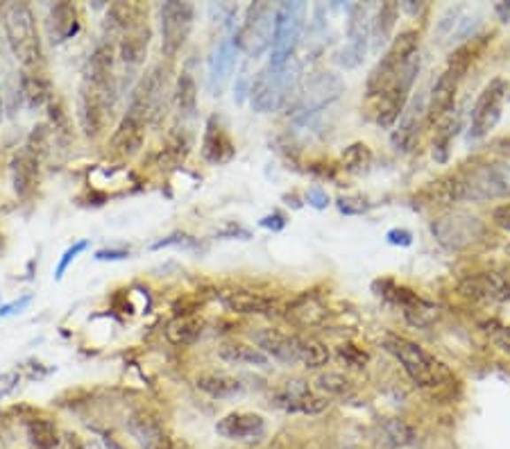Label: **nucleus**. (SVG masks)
<instances>
[{"mask_svg": "<svg viewBox=\"0 0 510 449\" xmlns=\"http://www.w3.org/2000/svg\"><path fill=\"white\" fill-rule=\"evenodd\" d=\"M3 27H5L7 43L10 50L23 71H39L43 59L42 50V36H39V27H36L35 12L27 3H5L3 10V19H0Z\"/></svg>", "mask_w": 510, "mask_h": 449, "instance_id": "f257e3e1", "label": "nucleus"}, {"mask_svg": "<svg viewBox=\"0 0 510 449\" xmlns=\"http://www.w3.org/2000/svg\"><path fill=\"white\" fill-rule=\"evenodd\" d=\"M383 347L399 361L411 382L420 388H436L452 379V372L440 359L429 354L422 345L408 341L404 336H386Z\"/></svg>", "mask_w": 510, "mask_h": 449, "instance_id": "f03ea898", "label": "nucleus"}, {"mask_svg": "<svg viewBox=\"0 0 510 449\" xmlns=\"http://www.w3.org/2000/svg\"><path fill=\"white\" fill-rule=\"evenodd\" d=\"M299 82V66L290 59L286 66L274 68L266 66L257 73L252 87H250V103L259 114H270L277 112L289 103L290 93L298 89Z\"/></svg>", "mask_w": 510, "mask_h": 449, "instance_id": "7ed1b4c3", "label": "nucleus"}, {"mask_svg": "<svg viewBox=\"0 0 510 449\" xmlns=\"http://www.w3.org/2000/svg\"><path fill=\"white\" fill-rule=\"evenodd\" d=\"M420 48V32L418 30H404L395 36L383 52V58L376 62L372 68L366 82V96L367 98H379L388 89V84L395 80V75L418 55Z\"/></svg>", "mask_w": 510, "mask_h": 449, "instance_id": "20e7f679", "label": "nucleus"}, {"mask_svg": "<svg viewBox=\"0 0 510 449\" xmlns=\"http://www.w3.org/2000/svg\"><path fill=\"white\" fill-rule=\"evenodd\" d=\"M472 46H460L449 59L447 68L440 73V78L433 82L431 96L427 100V123H438L453 109L460 80L472 64Z\"/></svg>", "mask_w": 510, "mask_h": 449, "instance_id": "39448f33", "label": "nucleus"}, {"mask_svg": "<svg viewBox=\"0 0 510 449\" xmlns=\"http://www.w3.org/2000/svg\"><path fill=\"white\" fill-rule=\"evenodd\" d=\"M306 21L305 3H282L274 10V32L270 43V66L282 68L293 59L295 46H298Z\"/></svg>", "mask_w": 510, "mask_h": 449, "instance_id": "423d86ee", "label": "nucleus"}, {"mask_svg": "<svg viewBox=\"0 0 510 449\" xmlns=\"http://www.w3.org/2000/svg\"><path fill=\"white\" fill-rule=\"evenodd\" d=\"M510 197V164H490L459 175V200L485 202Z\"/></svg>", "mask_w": 510, "mask_h": 449, "instance_id": "0eeeda50", "label": "nucleus"}, {"mask_svg": "<svg viewBox=\"0 0 510 449\" xmlns=\"http://www.w3.org/2000/svg\"><path fill=\"white\" fill-rule=\"evenodd\" d=\"M431 234L444 250L460 252L485 236V225L469 212H449L431 222Z\"/></svg>", "mask_w": 510, "mask_h": 449, "instance_id": "6e6552de", "label": "nucleus"}, {"mask_svg": "<svg viewBox=\"0 0 510 449\" xmlns=\"http://www.w3.org/2000/svg\"><path fill=\"white\" fill-rule=\"evenodd\" d=\"M166 80L164 64L150 68L129 93L128 114L139 116L145 123H159L166 109Z\"/></svg>", "mask_w": 510, "mask_h": 449, "instance_id": "1a4fd4ad", "label": "nucleus"}, {"mask_svg": "<svg viewBox=\"0 0 510 449\" xmlns=\"http://www.w3.org/2000/svg\"><path fill=\"white\" fill-rule=\"evenodd\" d=\"M343 93H345V82H343L340 75H336V73L331 71L315 73L313 78H309V82L305 84L298 100H295L293 109H290V116H293L295 120L311 119V116H315L318 112L334 105Z\"/></svg>", "mask_w": 510, "mask_h": 449, "instance_id": "9d476101", "label": "nucleus"}, {"mask_svg": "<svg viewBox=\"0 0 510 449\" xmlns=\"http://www.w3.org/2000/svg\"><path fill=\"white\" fill-rule=\"evenodd\" d=\"M196 21V7L184 0H166L159 5L161 27V52L166 58H175L177 52L189 42Z\"/></svg>", "mask_w": 510, "mask_h": 449, "instance_id": "9b49d317", "label": "nucleus"}, {"mask_svg": "<svg viewBox=\"0 0 510 449\" xmlns=\"http://www.w3.org/2000/svg\"><path fill=\"white\" fill-rule=\"evenodd\" d=\"M274 10L270 3H252L245 12V21H243L241 30H238L236 43L238 50H243L250 58H261L263 52L268 50L273 43L274 32Z\"/></svg>", "mask_w": 510, "mask_h": 449, "instance_id": "f8f14e48", "label": "nucleus"}, {"mask_svg": "<svg viewBox=\"0 0 510 449\" xmlns=\"http://www.w3.org/2000/svg\"><path fill=\"white\" fill-rule=\"evenodd\" d=\"M418 73H420V55H415L402 71L397 73L395 80L388 84L386 91L379 96L375 114V120L379 128L383 129L395 128V123L399 120V116H402L404 107H406L408 93H411L413 84L418 80Z\"/></svg>", "mask_w": 510, "mask_h": 449, "instance_id": "ddd939ff", "label": "nucleus"}, {"mask_svg": "<svg viewBox=\"0 0 510 449\" xmlns=\"http://www.w3.org/2000/svg\"><path fill=\"white\" fill-rule=\"evenodd\" d=\"M508 96V82L504 78L490 80L479 93L475 107H472V120H469L468 136L469 141H479L497 128L501 119V107Z\"/></svg>", "mask_w": 510, "mask_h": 449, "instance_id": "4468645a", "label": "nucleus"}, {"mask_svg": "<svg viewBox=\"0 0 510 449\" xmlns=\"http://www.w3.org/2000/svg\"><path fill=\"white\" fill-rule=\"evenodd\" d=\"M370 7L356 3L347 12V43L345 48L336 55V62L343 68L352 71L359 68L366 59L367 50H370Z\"/></svg>", "mask_w": 510, "mask_h": 449, "instance_id": "2eb2a0df", "label": "nucleus"}, {"mask_svg": "<svg viewBox=\"0 0 510 449\" xmlns=\"http://www.w3.org/2000/svg\"><path fill=\"white\" fill-rule=\"evenodd\" d=\"M252 341L268 359L293 366V363H299V357H302V341L305 338L289 334V331L274 329V327H263V329L254 331Z\"/></svg>", "mask_w": 510, "mask_h": 449, "instance_id": "dca6fc26", "label": "nucleus"}, {"mask_svg": "<svg viewBox=\"0 0 510 449\" xmlns=\"http://www.w3.org/2000/svg\"><path fill=\"white\" fill-rule=\"evenodd\" d=\"M274 404H277L279 408H283L286 414L315 415L322 414V411L329 406V399L315 395L309 388V383L302 382V379H290V382H286L277 391Z\"/></svg>", "mask_w": 510, "mask_h": 449, "instance_id": "f3484780", "label": "nucleus"}, {"mask_svg": "<svg viewBox=\"0 0 510 449\" xmlns=\"http://www.w3.org/2000/svg\"><path fill=\"white\" fill-rule=\"evenodd\" d=\"M424 116H427V96L422 91H418L404 107L402 116L397 120V128L392 129L390 143L392 148L399 150V152H408V150L415 145L420 135V128L424 123Z\"/></svg>", "mask_w": 510, "mask_h": 449, "instance_id": "a211bd4d", "label": "nucleus"}, {"mask_svg": "<svg viewBox=\"0 0 510 449\" xmlns=\"http://www.w3.org/2000/svg\"><path fill=\"white\" fill-rule=\"evenodd\" d=\"M128 429L141 445V449H173L175 445L159 415L150 408H136L135 414L129 415Z\"/></svg>", "mask_w": 510, "mask_h": 449, "instance_id": "6ab92c4d", "label": "nucleus"}, {"mask_svg": "<svg viewBox=\"0 0 510 449\" xmlns=\"http://www.w3.org/2000/svg\"><path fill=\"white\" fill-rule=\"evenodd\" d=\"M107 116H112L107 105L100 100L98 93L93 91L91 84H87L82 80L80 91H78V120H80V128H82L84 136L96 139V136L103 132Z\"/></svg>", "mask_w": 510, "mask_h": 449, "instance_id": "aec40b11", "label": "nucleus"}, {"mask_svg": "<svg viewBox=\"0 0 510 449\" xmlns=\"http://www.w3.org/2000/svg\"><path fill=\"white\" fill-rule=\"evenodd\" d=\"M145 125L148 123L139 116L125 114L119 128L113 129L112 141H109L112 155L119 157V159H132L135 155H139L145 141Z\"/></svg>", "mask_w": 510, "mask_h": 449, "instance_id": "412c9836", "label": "nucleus"}, {"mask_svg": "<svg viewBox=\"0 0 510 449\" xmlns=\"http://www.w3.org/2000/svg\"><path fill=\"white\" fill-rule=\"evenodd\" d=\"M220 305L238 315H268L277 309V302L268 295L248 289H227L218 293Z\"/></svg>", "mask_w": 510, "mask_h": 449, "instance_id": "4be33fe9", "label": "nucleus"}, {"mask_svg": "<svg viewBox=\"0 0 510 449\" xmlns=\"http://www.w3.org/2000/svg\"><path fill=\"white\" fill-rule=\"evenodd\" d=\"M459 290L469 299H508L510 277L504 273L469 275L460 282Z\"/></svg>", "mask_w": 510, "mask_h": 449, "instance_id": "5701e85b", "label": "nucleus"}, {"mask_svg": "<svg viewBox=\"0 0 510 449\" xmlns=\"http://www.w3.org/2000/svg\"><path fill=\"white\" fill-rule=\"evenodd\" d=\"M236 155V148H234L232 136L227 135V129L222 128L220 120L216 116L206 120L205 125V136H202V157H205L206 164L220 166L232 161V157Z\"/></svg>", "mask_w": 510, "mask_h": 449, "instance_id": "b1692460", "label": "nucleus"}, {"mask_svg": "<svg viewBox=\"0 0 510 449\" xmlns=\"http://www.w3.org/2000/svg\"><path fill=\"white\" fill-rule=\"evenodd\" d=\"M266 431V420L259 414H227L218 420L216 434L227 440H257Z\"/></svg>", "mask_w": 510, "mask_h": 449, "instance_id": "393cba45", "label": "nucleus"}, {"mask_svg": "<svg viewBox=\"0 0 510 449\" xmlns=\"http://www.w3.org/2000/svg\"><path fill=\"white\" fill-rule=\"evenodd\" d=\"M39 173H42V159L23 148V152H19L12 161V184H14L16 196L23 200L35 196L36 186H39Z\"/></svg>", "mask_w": 510, "mask_h": 449, "instance_id": "a878e982", "label": "nucleus"}, {"mask_svg": "<svg viewBox=\"0 0 510 449\" xmlns=\"http://www.w3.org/2000/svg\"><path fill=\"white\" fill-rule=\"evenodd\" d=\"M46 32L52 46L68 42L80 32V16L78 7L73 3H57L46 19Z\"/></svg>", "mask_w": 510, "mask_h": 449, "instance_id": "bb28decb", "label": "nucleus"}, {"mask_svg": "<svg viewBox=\"0 0 510 449\" xmlns=\"http://www.w3.org/2000/svg\"><path fill=\"white\" fill-rule=\"evenodd\" d=\"M329 309L315 293H302L286 306V318L298 327H318L327 321Z\"/></svg>", "mask_w": 510, "mask_h": 449, "instance_id": "cd10ccee", "label": "nucleus"}, {"mask_svg": "<svg viewBox=\"0 0 510 449\" xmlns=\"http://www.w3.org/2000/svg\"><path fill=\"white\" fill-rule=\"evenodd\" d=\"M236 55H238V48L236 43H234V39H222L220 43H218L216 52H213L212 58V66H209V91L213 93V96H220V91L225 89L227 80H229V75H232L234 66H236Z\"/></svg>", "mask_w": 510, "mask_h": 449, "instance_id": "c85d7f7f", "label": "nucleus"}, {"mask_svg": "<svg viewBox=\"0 0 510 449\" xmlns=\"http://www.w3.org/2000/svg\"><path fill=\"white\" fill-rule=\"evenodd\" d=\"M150 36H152V32H150L148 23L119 36V42H116V52H119L120 62H123L125 66L135 68L139 66V64H143L145 55H148Z\"/></svg>", "mask_w": 510, "mask_h": 449, "instance_id": "c756f323", "label": "nucleus"}, {"mask_svg": "<svg viewBox=\"0 0 510 449\" xmlns=\"http://www.w3.org/2000/svg\"><path fill=\"white\" fill-rule=\"evenodd\" d=\"M196 386L202 392H206L209 398L216 399L236 398L243 392V383L232 375H225V372H202L200 377L196 379Z\"/></svg>", "mask_w": 510, "mask_h": 449, "instance_id": "7c9ffc66", "label": "nucleus"}, {"mask_svg": "<svg viewBox=\"0 0 510 449\" xmlns=\"http://www.w3.org/2000/svg\"><path fill=\"white\" fill-rule=\"evenodd\" d=\"M202 334V321L196 315H175L168 325L164 327L166 341L175 347L193 345Z\"/></svg>", "mask_w": 510, "mask_h": 449, "instance_id": "2f4dec72", "label": "nucleus"}, {"mask_svg": "<svg viewBox=\"0 0 510 449\" xmlns=\"http://www.w3.org/2000/svg\"><path fill=\"white\" fill-rule=\"evenodd\" d=\"M397 16H399V5H397L395 0L382 3V7L376 10L375 19H372V27H370L372 50H379L382 46H386L392 30H395Z\"/></svg>", "mask_w": 510, "mask_h": 449, "instance_id": "473e14b6", "label": "nucleus"}, {"mask_svg": "<svg viewBox=\"0 0 510 449\" xmlns=\"http://www.w3.org/2000/svg\"><path fill=\"white\" fill-rule=\"evenodd\" d=\"M218 357L227 363H236V366H268V357H266L259 347L241 341L222 343V345L218 347Z\"/></svg>", "mask_w": 510, "mask_h": 449, "instance_id": "72a5a7b5", "label": "nucleus"}, {"mask_svg": "<svg viewBox=\"0 0 510 449\" xmlns=\"http://www.w3.org/2000/svg\"><path fill=\"white\" fill-rule=\"evenodd\" d=\"M21 96L30 109H42L50 103V82L39 71L21 73Z\"/></svg>", "mask_w": 510, "mask_h": 449, "instance_id": "f704fd0d", "label": "nucleus"}, {"mask_svg": "<svg viewBox=\"0 0 510 449\" xmlns=\"http://www.w3.org/2000/svg\"><path fill=\"white\" fill-rule=\"evenodd\" d=\"M379 440L390 449L408 447L415 440V429L402 418H386L379 424Z\"/></svg>", "mask_w": 510, "mask_h": 449, "instance_id": "c9c22d12", "label": "nucleus"}, {"mask_svg": "<svg viewBox=\"0 0 510 449\" xmlns=\"http://www.w3.org/2000/svg\"><path fill=\"white\" fill-rule=\"evenodd\" d=\"M26 436L32 449H55L59 445L57 424L48 418H32L26 424Z\"/></svg>", "mask_w": 510, "mask_h": 449, "instance_id": "e433bc0d", "label": "nucleus"}, {"mask_svg": "<svg viewBox=\"0 0 510 449\" xmlns=\"http://www.w3.org/2000/svg\"><path fill=\"white\" fill-rule=\"evenodd\" d=\"M175 103L182 119H196L197 114V84L191 73H182L175 84Z\"/></svg>", "mask_w": 510, "mask_h": 449, "instance_id": "4c0bfd02", "label": "nucleus"}, {"mask_svg": "<svg viewBox=\"0 0 510 449\" xmlns=\"http://www.w3.org/2000/svg\"><path fill=\"white\" fill-rule=\"evenodd\" d=\"M404 318L411 327H418V329H427V327L436 325L440 318V306L429 302V299L415 298L411 305L404 306Z\"/></svg>", "mask_w": 510, "mask_h": 449, "instance_id": "58836bf2", "label": "nucleus"}, {"mask_svg": "<svg viewBox=\"0 0 510 449\" xmlns=\"http://www.w3.org/2000/svg\"><path fill=\"white\" fill-rule=\"evenodd\" d=\"M340 164H343L345 173H350V175H361V173H366L372 166L370 145L361 143V141L347 145L343 157H340Z\"/></svg>", "mask_w": 510, "mask_h": 449, "instance_id": "ea45409f", "label": "nucleus"}, {"mask_svg": "<svg viewBox=\"0 0 510 449\" xmlns=\"http://www.w3.org/2000/svg\"><path fill=\"white\" fill-rule=\"evenodd\" d=\"M299 363L309 370H318V368H325L329 363V347L325 343L315 341V338H305L302 341V357Z\"/></svg>", "mask_w": 510, "mask_h": 449, "instance_id": "a19ab883", "label": "nucleus"}, {"mask_svg": "<svg viewBox=\"0 0 510 449\" xmlns=\"http://www.w3.org/2000/svg\"><path fill=\"white\" fill-rule=\"evenodd\" d=\"M315 386H318V391L331 395V398H347V395H352V382L345 375H340V372H322L315 379Z\"/></svg>", "mask_w": 510, "mask_h": 449, "instance_id": "79ce46f5", "label": "nucleus"}, {"mask_svg": "<svg viewBox=\"0 0 510 449\" xmlns=\"http://www.w3.org/2000/svg\"><path fill=\"white\" fill-rule=\"evenodd\" d=\"M459 132V120H444L443 128L438 129V135L433 139V159L438 164H444L449 159V148H452V141Z\"/></svg>", "mask_w": 510, "mask_h": 449, "instance_id": "37998d69", "label": "nucleus"}, {"mask_svg": "<svg viewBox=\"0 0 510 449\" xmlns=\"http://www.w3.org/2000/svg\"><path fill=\"white\" fill-rule=\"evenodd\" d=\"M336 352H338L340 361H345L352 368H366L370 363V354L354 343H343Z\"/></svg>", "mask_w": 510, "mask_h": 449, "instance_id": "c03bdc74", "label": "nucleus"}, {"mask_svg": "<svg viewBox=\"0 0 510 449\" xmlns=\"http://www.w3.org/2000/svg\"><path fill=\"white\" fill-rule=\"evenodd\" d=\"M338 212L345 213V216H363L366 212H370V202L361 196H343L338 197Z\"/></svg>", "mask_w": 510, "mask_h": 449, "instance_id": "a18cd8bd", "label": "nucleus"}, {"mask_svg": "<svg viewBox=\"0 0 510 449\" xmlns=\"http://www.w3.org/2000/svg\"><path fill=\"white\" fill-rule=\"evenodd\" d=\"M89 248V241H78V243H73L71 248L66 250V252L62 254V259H59V264H57V268H55V279L59 282V279L66 275V270H68V266L75 261V259L80 257V254L84 252V250Z\"/></svg>", "mask_w": 510, "mask_h": 449, "instance_id": "49530a36", "label": "nucleus"}, {"mask_svg": "<svg viewBox=\"0 0 510 449\" xmlns=\"http://www.w3.org/2000/svg\"><path fill=\"white\" fill-rule=\"evenodd\" d=\"M460 12H463L460 7H449V10L444 12L443 19H440V23H438V36L453 35V27L460 23Z\"/></svg>", "mask_w": 510, "mask_h": 449, "instance_id": "de8ad7c7", "label": "nucleus"}, {"mask_svg": "<svg viewBox=\"0 0 510 449\" xmlns=\"http://www.w3.org/2000/svg\"><path fill=\"white\" fill-rule=\"evenodd\" d=\"M270 449H305V443H302L298 436L289 434V431H282V434H277V438L273 440Z\"/></svg>", "mask_w": 510, "mask_h": 449, "instance_id": "09e8293b", "label": "nucleus"}, {"mask_svg": "<svg viewBox=\"0 0 510 449\" xmlns=\"http://www.w3.org/2000/svg\"><path fill=\"white\" fill-rule=\"evenodd\" d=\"M19 382H21V375L19 372H3L0 375V398H7V395H12V392L16 391V386H19Z\"/></svg>", "mask_w": 510, "mask_h": 449, "instance_id": "8fccbe9b", "label": "nucleus"}, {"mask_svg": "<svg viewBox=\"0 0 510 449\" xmlns=\"http://www.w3.org/2000/svg\"><path fill=\"white\" fill-rule=\"evenodd\" d=\"M386 238H388V243H390V245H399V248H408V245L413 243V234L404 228L390 229V232L386 234Z\"/></svg>", "mask_w": 510, "mask_h": 449, "instance_id": "3c124183", "label": "nucleus"}, {"mask_svg": "<svg viewBox=\"0 0 510 449\" xmlns=\"http://www.w3.org/2000/svg\"><path fill=\"white\" fill-rule=\"evenodd\" d=\"M168 245H196V241H193L191 236H186V234H173V236L157 241L155 245H152V250L168 248Z\"/></svg>", "mask_w": 510, "mask_h": 449, "instance_id": "603ef678", "label": "nucleus"}, {"mask_svg": "<svg viewBox=\"0 0 510 449\" xmlns=\"http://www.w3.org/2000/svg\"><path fill=\"white\" fill-rule=\"evenodd\" d=\"M306 200H309L311 207H315V209H327V205H329V196H327V191H322L320 186H313V189H309V193H306Z\"/></svg>", "mask_w": 510, "mask_h": 449, "instance_id": "864d4df0", "label": "nucleus"}, {"mask_svg": "<svg viewBox=\"0 0 510 449\" xmlns=\"http://www.w3.org/2000/svg\"><path fill=\"white\" fill-rule=\"evenodd\" d=\"M259 225H261V228H266V229H273V232H279V229L286 228V216H283V213H279V212H274V213H270V216L261 218V221H259Z\"/></svg>", "mask_w": 510, "mask_h": 449, "instance_id": "5fc2aeb1", "label": "nucleus"}, {"mask_svg": "<svg viewBox=\"0 0 510 449\" xmlns=\"http://www.w3.org/2000/svg\"><path fill=\"white\" fill-rule=\"evenodd\" d=\"M32 302V295H23L21 299H14V302H10V305L0 306V315H12V314H19V311L26 309L27 305Z\"/></svg>", "mask_w": 510, "mask_h": 449, "instance_id": "6e6d98bb", "label": "nucleus"}, {"mask_svg": "<svg viewBox=\"0 0 510 449\" xmlns=\"http://www.w3.org/2000/svg\"><path fill=\"white\" fill-rule=\"evenodd\" d=\"M492 218H495V222L499 225V228L510 229V202H506V205L497 207L495 213H492Z\"/></svg>", "mask_w": 510, "mask_h": 449, "instance_id": "4d7b16f0", "label": "nucleus"}, {"mask_svg": "<svg viewBox=\"0 0 510 449\" xmlns=\"http://www.w3.org/2000/svg\"><path fill=\"white\" fill-rule=\"evenodd\" d=\"M128 257H129L128 250H100V252H96V259H98V261H123V259Z\"/></svg>", "mask_w": 510, "mask_h": 449, "instance_id": "13d9d810", "label": "nucleus"}, {"mask_svg": "<svg viewBox=\"0 0 510 449\" xmlns=\"http://www.w3.org/2000/svg\"><path fill=\"white\" fill-rule=\"evenodd\" d=\"M492 338H495V343L501 347V350L510 354V327H499V329L492 334Z\"/></svg>", "mask_w": 510, "mask_h": 449, "instance_id": "bf43d9fd", "label": "nucleus"}, {"mask_svg": "<svg viewBox=\"0 0 510 449\" xmlns=\"http://www.w3.org/2000/svg\"><path fill=\"white\" fill-rule=\"evenodd\" d=\"M173 449H196V447H193V445H189V443H184V440H182V443H175V445H173Z\"/></svg>", "mask_w": 510, "mask_h": 449, "instance_id": "052dcab7", "label": "nucleus"}, {"mask_svg": "<svg viewBox=\"0 0 510 449\" xmlns=\"http://www.w3.org/2000/svg\"><path fill=\"white\" fill-rule=\"evenodd\" d=\"M5 119V105H3V93H0V123Z\"/></svg>", "mask_w": 510, "mask_h": 449, "instance_id": "680f3d73", "label": "nucleus"}]
</instances>
